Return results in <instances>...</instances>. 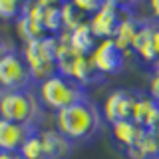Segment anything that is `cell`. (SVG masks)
<instances>
[{
	"instance_id": "obj_1",
	"label": "cell",
	"mask_w": 159,
	"mask_h": 159,
	"mask_svg": "<svg viewBox=\"0 0 159 159\" xmlns=\"http://www.w3.org/2000/svg\"><path fill=\"white\" fill-rule=\"evenodd\" d=\"M103 116L92 99H82L66 109L56 111V129L72 143H88L102 131Z\"/></svg>"
},
{
	"instance_id": "obj_2",
	"label": "cell",
	"mask_w": 159,
	"mask_h": 159,
	"mask_svg": "<svg viewBox=\"0 0 159 159\" xmlns=\"http://www.w3.org/2000/svg\"><path fill=\"white\" fill-rule=\"evenodd\" d=\"M38 98L44 107L52 109V111H60V109H66L82 99H88V93L84 86L56 72L54 76L38 84Z\"/></svg>"
},
{
	"instance_id": "obj_3",
	"label": "cell",
	"mask_w": 159,
	"mask_h": 159,
	"mask_svg": "<svg viewBox=\"0 0 159 159\" xmlns=\"http://www.w3.org/2000/svg\"><path fill=\"white\" fill-rule=\"evenodd\" d=\"M42 102L32 89L4 92L0 99V117L30 127H38V121L42 119Z\"/></svg>"
},
{
	"instance_id": "obj_4",
	"label": "cell",
	"mask_w": 159,
	"mask_h": 159,
	"mask_svg": "<svg viewBox=\"0 0 159 159\" xmlns=\"http://www.w3.org/2000/svg\"><path fill=\"white\" fill-rule=\"evenodd\" d=\"M56 50H58V36H44L40 40L24 44L22 56L26 60L30 72H32L34 84H40L56 74Z\"/></svg>"
},
{
	"instance_id": "obj_5",
	"label": "cell",
	"mask_w": 159,
	"mask_h": 159,
	"mask_svg": "<svg viewBox=\"0 0 159 159\" xmlns=\"http://www.w3.org/2000/svg\"><path fill=\"white\" fill-rule=\"evenodd\" d=\"M34 84L32 72H30L22 52L12 50L0 60V88L4 92H20L30 89Z\"/></svg>"
},
{
	"instance_id": "obj_6",
	"label": "cell",
	"mask_w": 159,
	"mask_h": 159,
	"mask_svg": "<svg viewBox=\"0 0 159 159\" xmlns=\"http://www.w3.org/2000/svg\"><path fill=\"white\" fill-rule=\"evenodd\" d=\"M127 12H129L127 4H119L116 0H103L102 6L98 8V12L88 18V24L98 40H109L113 38L119 22L123 20Z\"/></svg>"
},
{
	"instance_id": "obj_7",
	"label": "cell",
	"mask_w": 159,
	"mask_h": 159,
	"mask_svg": "<svg viewBox=\"0 0 159 159\" xmlns=\"http://www.w3.org/2000/svg\"><path fill=\"white\" fill-rule=\"evenodd\" d=\"M89 60H92L93 68H96L103 78L106 76H116V74H119L123 68H125L127 52H123L121 48H117V44L113 42L111 38L109 40H99L96 50L89 54Z\"/></svg>"
},
{
	"instance_id": "obj_8",
	"label": "cell",
	"mask_w": 159,
	"mask_h": 159,
	"mask_svg": "<svg viewBox=\"0 0 159 159\" xmlns=\"http://www.w3.org/2000/svg\"><path fill=\"white\" fill-rule=\"evenodd\" d=\"M137 93H139V89H125V88H117L113 92H109L107 98L103 99V106H102L103 119L109 125L116 121L131 119Z\"/></svg>"
},
{
	"instance_id": "obj_9",
	"label": "cell",
	"mask_w": 159,
	"mask_h": 159,
	"mask_svg": "<svg viewBox=\"0 0 159 159\" xmlns=\"http://www.w3.org/2000/svg\"><path fill=\"white\" fill-rule=\"evenodd\" d=\"M38 127L22 125V123H14V121H8V119L0 117V151L18 153L20 147L24 145V141Z\"/></svg>"
},
{
	"instance_id": "obj_10",
	"label": "cell",
	"mask_w": 159,
	"mask_h": 159,
	"mask_svg": "<svg viewBox=\"0 0 159 159\" xmlns=\"http://www.w3.org/2000/svg\"><path fill=\"white\" fill-rule=\"evenodd\" d=\"M131 52L143 64H147L149 68H153L159 62L157 54H155V46H153V26H151V20L149 18L147 20L141 18L139 30H137L135 38H133V44H131Z\"/></svg>"
},
{
	"instance_id": "obj_11",
	"label": "cell",
	"mask_w": 159,
	"mask_h": 159,
	"mask_svg": "<svg viewBox=\"0 0 159 159\" xmlns=\"http://www.w3.org/2000/svg\"><path fill=\"white\" fill-rule=\"evenodd\" d=\"M131 119L141 125L143 129L155 131V127L159 125V103L153 99L149 93L139 92L135 99V107H133V116Z\"/></svg>"
},
{
	"instance_id": "obj_12",
	"label": "cell",
	"mask_w": 159,
	"mask_h": 159,
	"mask_svg": "<svg viewBox=\"0 0 159 159\" xmlns=\"http://www.w3.org/2000/svg\"><path fill=\"white\" fill-rule=\"evenodd\" d=\"M40 137H42L46 159H68V155L74 149V143L66 135H62L56 127L54 129H40Z\"/></svg>"
},
{
	"instance_id": "obj_13",
	"label": "cell",
	"mask_w": 159,
	"mask_h": 159,
	"mask_svg": "<svg viewBox=\"0 0 159 159\" xmlns=\"http://www.w3.org/2000/svg\"><path fill=\"white\" fill-rule=\"evenodd\" d=\"M147 129H143L141 125H137L133 119H123V121H116L111 123V135L113 139L123 147V151L135 147L137 141L143 137Z\"/></svg>"
},
{
	"instance_id": "obj_14",
	"label": "cell",
	"mask_w": 159,
	"mask_h": 159,
	"mask_svg": "<svg viewBox=\"0 0 159 159\" xmlns=\"http://www.w3.org/2000/svg\"><path fill=\"white\" fill-rule=\"evenodd\" d=\"M98 42H99V40L93 36L88 20L84 24H80L78 28H74L72 32H68V44L76 50L78 54H84V56H89V54L96 50Z\"/></svg>"
},
{
	"instance_id": "obj_15",
	"label": "cell",
	"mask_w": 159,
	"mask_h": 159,
	"mask_svg": "<svg viewBox=\"0 0 159 159\" xmlns=\"http://www.w3.org/2000/svg\"><path fill=\"white\" fill-rule=\"evenodd\" d=\"M139 24H141V18H137L133 12H127L123 20L119 22V26L113 34V42L117 44V48H121L123 52H129L131 50V44H133V38H135L137 30H139Z\"/></svg>"
},
{
	"instance_id": "obj_16",
	"label": "cell",
	"mask_w": 159,
	"mask_h": 159,
	"mask_svg": "<svg viewBox=\"0 0 159 159\" xmlns=\"http://www.w3.org/2000/svg\"><path fill=\"white\" fill-rule=\"evenodd\" d=\"M125 155L129 159H151V157L159 155V137H157V133L147 129V131L143 133V137L137 141V145L127 149Z\"/></svg>"
},
{
	"instance_id": "obj_17",
	"label": "cell",
	"mask_w": 159,
	"mask_h": 159,
	"mask_svg": "<svg viewBox=\"0 0 159 159\" xmlns=\"http://www.w3.org/2000/svg\"><path fill=\"white\" fill-rule=\"evenodd\" d=\"M16 30H18V36L22 38L24 44L34 42V40H40V38L48 36V32L44 30L42 24L36 22V20H30L28 16H24V14L16 20Z\"/></svg>"
},
{
	"instance_id": "obj_18",
	"label": "cell",
	"mask_w": 159,
	"mask_h": 159,
	"mask_svg": "<svg viewBox=\"0 0 159 159\" xmlns=\"http://www.w3.org/2000/svg\"><path fill=\"white\" fill-rule=\"evenodd\" d=\"M60 12H62V28L66 32H72L74 28H78L80 24L86 22V16L76 8L74 2H62L60 4Z\"/></svg>"
},
{
	"instance_id": "obj_19",
	"label": "cell",
	"mask_w": 159,
	"mask_h": 159,
	"mask_svg": "<svg viewBox=\"0 0 159 159\" xmlns=\"http://www.w3.org/2000/svg\"><path fill=\"white\" fill-rule=\"evenodd\" d=\"M20 157L22 159H46V153H44V145H42V137H40V129L30 135L24 145L20 147Z\"/></svg>"
},
{
	"instance_id": "obj_20",
	"label": "cell",
	"mask_w": 159,
	"mask_h": 159,
	"mask_svg": "<svg viewBox=\"0 0 159 159\" xmlns=\"http://www.w3.org/2000/svg\"><path fill=\"white\" fill-rule=\"evenodd\" d=\"M24 4L14 2V0H0V20H16L22 16Z\"/></svg>"
},
{
	"instance_id": "obj_21",
	"label": "cell",
	"mask_w": 159,
	"mask_h": 159,
	"mask_svg": "<svg viewBox=\"0 0 159 159\" xmlns=\"http://www.w3.org/2000/svg\"><path fill=\"white\" fill-rule=\"evenodd\" d=\"M149 96L159 103V62L151 68V78H149Z\"/></svg>"
},
{
	"instance_id": "obj_22",
	"label": "cell",
	"mask_w": 159,
	"mask_h": 159,
	"mask_svg": "<svg viewBox=\"0 0 159 159\" xmlns=\"http://www.w3.org/2000/svg\"><path fill=\"white\" fill-rule=\"evenodd\" d=\"M151 20V26H153V46H155V54H157V60H159V22L153 18Z\"/></svg>"
},
{
	"instance_id": "obj_23",
	"label": "cell",
	"mask_w": 159,
	"mask_h": 159,
	"mask_svg": "<svg viewBox=\"0 0 159 159\" xmlns=\"http://www.w3.org/2000/svg\"><path fill=\"white\" fill-rule=\"evenodd\" d=\"M149 12H151V18L159 22V0H151L149 2Z\"/></svg>"
},
{
	"instance_id": "obj_24",
	"label": "cell",
	"mask_w": 159,
	"mask_h": 159,
	"mask_svg": "<svg viewBox=\"0 0 159 159\" xmlns=\"http://www.w3.org/2000/svg\"><path fill=\"white\" fill-rule=\"evenodd\" d=\"M10 52H12V46H10L6 40H2V38H0V60L6 56V54H10Z\"/></svg>"
},
{
	"instance_id": "obj_25",
	"label": "cell",
	"mask_w": 159,
	"mask_h": 159,
	"mask_svg": "<svg viewBox=\"0 0 159 159\" xmlns=\"http://www.w3.org/2000/svg\"><path fill=\"white\" fill-rule=\"evenodd\" d=\"M0 159H22L20 153H10V151H0Z\"/></svg>"
},
{
	"instance_id": "obj_26",
	"label": "cell",
	"mask_w": 159,
	"mask_h": 159,
	"mask_svg": "<svg viewBox=\"0 0 159 159\" xmlns=\"http://www.w3.org/2000/svg\"><path fill=\"white\" fill-rule=\"evenodd\" d=\"M2 96H4V89H2V88H0V99H2Z\"/></svg>"
},
{
	"instance_id": "obj_27",
	"label": "cell",
	"mask_w": 159,
	"mask_h": 159,
	"mask_svg": "<svg viewBox=\"0 0 159 159\" xmlns=\"http://www.w3.org/2000/svg\"><path fill=\"white\" fill-rule=\"evenodd\" d=\"M155 133H157V137H159V125H157V127H155Z\"/></svg>"
},
{
	"instance_id": "obj_28",
	"label": "cell",
	"mask_w": 159,
	"mask_h": 159,
	"mask_svg": "<svg viewBox=\"0 0 159 159\" xmlns=\"http://www.w3.org/2000/svg\"><path fill=\"white\" fill-rule=\"evenodd\" d=\"M151 159H159V155H155V157H151Z\"/></svg>"
}]
</instances>
